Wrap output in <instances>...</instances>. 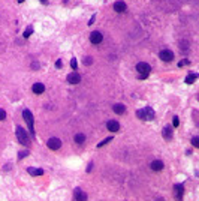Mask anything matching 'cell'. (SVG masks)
<instances>
[{"mask_svg": "<svg viewBox=\"0 0 199 201\" xmlns=\"http://www.w3.org/2000/svg\"><path fill=\"white\" fill-rule=\"evenodd\" d=\"M16 138H18V141H20V144H23V146H29V143H30V140H29V135H27V132L21 128V126H18L16 128Z\"/></svg>", "mask_w": 199, "mask_h": 201, "instance_id": "1", "label": "cell"}, {"mask_svg": "<svg viewBox=\"0 0 199 201\" xmlns=\"http://www.w3.org/2000/svg\"><path fill=\"white\" fill-rule=\"evenodd\" d=\"M23 117H24V120H25V123L29 125V129H30V132H32V135H33V134H34V129H33L34 119H33L32 111H30V110H24V111H23Z\"/></svg>", "mask_w": 199, "mask_h": 201, "instance_id": "2", "label": "cell"}, {"mask_svg": "<svg viewBox=\"0 0 199 201\" xmlns=\"http://www.w3.org/2000/svg\"><path fill=\"white\" fill-rule=\"evenodd\" d=\"M47 146L51 149V150H58V149L62 147V141H60V138H57V137H53V138H49V140H48Z\"/></svg>", "mask_w": 199, "mask_h": 201, "instance_id": "3", "label": "cell"}, {"mask_svg": "<svg viewBox=\"0 0 199 201\" xmlns=\"http://www.w3.org/2000/svg\"><path fill=\"white\" fill-rule=\"evenodd\" d=\"M136 71L139 72V74L148 75L150 71H151V66H150L148 63H145V62H141V63H138V65H136Z\"/></svg>", "mask_w": 199, "mask_h": 201, "instance_id": "4", "label": "cell"}, {"mask_svg": "<svg viewBox=\"0 0 199 201\" xmlns=\"http://www.w3.org/2000/svg\"><path fill=\"white\" fill-rule=\"evenodd\" d=\"M160 59L163 62H171V60L174 59V53H172L171 50H162L160 51Z\"/></svg>", "mask_w": 199, "mask_h": 201, "instance_id": "5", "label": "cell"}, {"mask_svg": "<svg viewBox=\"0 0 199 201\" xmlns=\"http://www.w3.org/2000/svg\"><path fill=\"white\" fill-rule=\"evenodd\" d=\"M90 41H91V44H100L102 41H103V36H102V33L100 32H91V35H90Z\"/></svg>", "mask_w": 199, "mask_h": 201, "instance_id": "6", "label": "cell"}, {"mask_svg": "<svg viewBox=\"0 0 199 201\" xmlns=\"http://www.w3.org/2000/svg\"><path fill=\"white\" fill-rule=\"evenodd\" d=\"M73 197H75V201H87V194L81 189H75Z\"/></svg>", "mask_w": 199, "mask_h": 201, "instance_id": "7", "label": "cell"}, {"mask_svg": "<svg viewBox=\"0 0 199 201\" xmlns=\"http://www.w3.org/2000/svg\"><path fill=\"white\" fill-rule=\"evenodd\" d=\"M80 81H81V75H80V74L72 72V74L67 75V83H71V84H78Z\"/></svg>", "mask_w": 199, "mask_h": 201, "instance_id": "8", "label": "cell"}, {"mask_svg": "<svg viewBox=\"0 0 199 201\" xmlns=\"http://www.w3.org/2000/svg\"><path fill=\"white\" fill-rule=\"evenodd\" d=\"M150 167H151V170H153V171H162V170H163V161H160V159L151 161Z\"/></svg>", "mask_w": 199, "mask_h": 201, "instance_id": "9", "label": "cell"}, {"mask_svg": "<svg viewBox=\"0 0 199 201\" xmlns=\"http://www.w3.org/2000/svg\"><path fill=\"white\" fill-rule=\"evenodd\" d=\"M106 128H108V131H111V132H117L120 129V123L117 120H109L106 123Z\"/></svg>", "mask_w": 199, "mask_h": 201, "instance_id": "10", "label": "cell"}, {"mask_svg": "<svg viewBox=\"0 0 199 201\" xmlns=\"http://www.w3.org/2000/svg\"><path fill=\"white\" fill-rule=\"evenodd\" d=\"M32 90H33V93L40 95V93H44V92H45V86L42 84V83H36V84H33Z\"/></svg>", "mask_w": 199, "mask_h": 201, "instance_id": "11", "label": "cell"}, {"mask_svg": "<svg viewBox=\"0 0 199 201\" xmlns=\"http://www.w3.org/2000/svg\"><path fill=\"white\" fill-rule=\"evenodd\" d=\"M174 191H175V197H177V200L178 201H181V198H183V192H184V188H183V185H175L174 186Z\"/></svg>", "mask_w": 199, "mask_h": 201, "instance_id": "12", "label": "cell"}, {"mask_svg": "<svg viewBox=\"0 0 199 201\" xmlns=\"http://www.w3.org/2000/svg\"><path fill=\"white\" fill-rule=\"evenodd\" d=\"M144 117H145V120H153L154 119V111H153V108H150V107L144 108Z\"/></svg>", "mask_w": 199, "mask_h": 201, "instance_id": "13", "label": "cell"}, {"mask_svg": "<svg viewBox=\"0 0 199 201\" xmlns=\"http://www.w3.org/2000/svg\"><path fill=\"white\" fill-rule=\"evenodd\" d=\"M27 171H29V174H32V176H42V174L45 173L42 168H33V167L27 168Z\"/></svg>", "mask_w": 199, "mask_h": 201, "instance_id": "14", "label": "cell"}, {"mask_svg": "<svg viewBox=\"0 0 199 201\" xmlns=\"http://www.w3.org/2000/svg\"><path fill=\"white\" fill-rule=\"evenodd\" d=\"M112 110H114L117 114H124L126 113V107L123 105V104H115V105L112 107Z\"/></svg>", "mask_w": 199, "mask_h": 201, "instance_id": "15", "label": "cell"}, {"mask_svg": "<svg viewBox=\"0 0 199 201\" xmlns=\"http://www.w3.org/2000/svg\"><path fill=\"white\" fill-rule=\"evenodd\" d=\"M114 9H115V12H124L126 11V3H123V2H115Z\"/></svg>", "mask_w": 199, "mask_h": 201, "instance_id": "16", "label": "cell"}, {"mask_svg": "<svg viewBox=\"0 0 199 201\" xmlns=\"http://www.w3.org/2000/svg\"><path fill=\"white\" fill-rule=\"evenodd\" d=\"M163 137H165L166 140H171L172 138V128L171 126H165V128H163Z\"/></svg>", "mask_w": 199, "mask_h": 201, "instance_id": "17", "label": "cell"}, {"mask_svg": "<svg viewBox=\"0 0 199 201\" xmlns=\"http://www.w3.org/2000/svg\"><path fill=\"white\" fill-rule=\"evenodd\" d=\"M196 78H198V74H190V75H187V78H186V83L187 84H193L195 81H196Z\"/></svg>", "mask_w": 199, "mask_h": 201, "instance_id": "18", "label": "cell"}, {"mask_svg": "<svg viewBox=\"0 0 199 201\" xmlns=\"http://www.w3.org/2000/svg\"><path fill=\"white\" fill-rule=\"evenodd\" d=\"M85 141V135L84 134H76L75 135V143L76 144H82Z\"/></svg>", "mask_w": 199, "mask_h": 201, "instance_id": "19", "label": "cell"}, {"mask_svg": "<svg viewBox=\"0 0 199 201\" xmlns=\"http://www.w3.org/2000/svg\"><path fill=\"white\" fill-rule=\"evenodd\" d=\"M32 33H33V27H32V26H29V27H27V29H25V32L23 33V36H24L25 39H27V38L30 36V35H32Z\"/></svg>", "mask_w": 199, "mask_h": 201, "instance_id": "20", "label": "cell"}, {"mask_svg": "<svg viewBox=\"0 0 199 201\" xmlns=\"http://www.w3.org/2000/svg\"><path fill=\"white\" fill-rule=\"evenodd\" d=\"M111 140H112V137H108V138H105V140H103V141H100V143L97 144V147H102V146H105V144H108V143L111 141Z\"/></svg>", "mask_w": 199, "mask_h": 201, "instance_id": "21", "label": "cell"}, {"mask_svg": "<svg viewBox=\"0 0 199 201\" xmlns=\"http://www.w3.org/2000/svg\"><path fill=\"white\" fill-rule=\"evenodd\" d=\"M136 116H138V119L145 120V117H144V108H142V110H138V111H136Z\"/></svg>", "mask_w": 199, "mask_h": 201, "instance_id": "22", "label": "cell"}, {"mask_svg": "<svg viewBox=\"0 0 199 201\" xmlns=\"http://www.w3.org/2000/svg\"><path fill=\"white\" fill-rule=\"evenodd\" d=\"M91 63H93V59H91V57H84V65L90 66Z\"/></svg>", "mask_w": 199, "mask_h": 201, "instance_id": "23", "label": "cell"}, {"mask_svg": "<svg viewBox=\"0 0 199 201\" xmlns=\"http://www.w3.org/2000/svg\"><path fill=\"white\" fill-rule=\"evenodd\" d=\"M27 155H29V150H23V152H20V153H18V158H20V159H23V158H25Z\"/></svg>", "mask_w": 199, "mask_h": 201, "instance_id": "24", "label": "cell"}, {"mask_svg": "<svg viewBox=\"0 0 199 201\" xmlns=\"http://www.w3.org/2000/svg\"><path fill=\"white\" fill-rule=\"evenodd\" d=\"M180 47L183 48V50L189 48V42H187V41H181V42H180Z\"/></svg>", "mask_w": 199, "mask_h": 201, "instance_id": "25", "label": "cell"}, {"mask_svg": "<svg viewBox=\"0 0 199 201\" xmlns=\"http://www.w3.org/2000/svg\"><path fill=\"white\" fill-rule=\"evenodd\" d=\"M192 144H193L195 147H199V138H198V137H193V138H192Z\"/></svg>", "mask_w": 199, "mask_h": 201, "instance_id": "26", "label": "cell"}, {"mask_svg": "<svg viewBox=\"0 0 199 201\" xmlns=\"http://www.w3.org/2000/svg\"><path fill=\"white\" fill-rule=\"evenodd\" d=\"M172 125H174V126H175V128H177V126H178V125H180V119H178V117H177V116H175V117H174V119H172Z\"/></svg>", "mask_w": 199, "mask_h": 201, "instance_id": "27", "label": "cell"}, {"mask_svg": "<svg viewBox=\"0 0 199 201\" xmlns=\"http://www.w3.org/2000/svg\"><path fill=\"white\" fill-rule=\"evenodd\" d=\"M71 66H72L73 69H76V68H78V62H76V59H75V57L71 60Z\"/></svg>", "mask_w": 199, "mask_h": 201, "instance_id": "28", "label": "cell"}, {"mask_svg": "<svg viewBox=\"0 0 199 201\" xmlns=\"http://www.w3.org/2000/svg\"><path fill=\"white\" fill-rule=\"evenodd\" d=\"M6 119V111L0 108V120H5Z\"/></svg>", "mask_w": 199, "mask_h": 201, "instance_id": "29", "label": "cell"}, {"mask_svg": "<svg viewBox=\"0 0 199 201\" xmlns=\"http://www.w3.org/2000/svg\"><path fill=\"white\" fill-rule=\"evenodd\" d=\"M186 65H189V60H187V59H184V60H181V62L178 63V66H180V68H183V66H186Z\"/></svg>", "mask_w": 199, "mask_h": 201, "instance_id": "30", "label": "cell"}, {"mask_svg": "<svg viewBox=\"0 0 199 201\" xmlns=\"http://www.w3.org/2000/svg\"><path fill=\"white\" fill-rule=\"evenodd\" d=\"M63 66V63H62V60H57V62H56V68L57 69H60V68H62Z\"/></svg>", "mask_w": 199, "mask_h": 201, "instance_id": "31", "label": "cell"}, {"mask_svg": "<svg viewBox=\"0 0 199 201\" xmlns=\"http://www.w3.org/2000/svg\"><path fill=\"white\" fill-rule=\"evenodd\" d=\"M94 17H96V15H93V17H91V18L89 20V26H91V24L94 23V20H96V18H94Z\"/></svg>", "mask_w": 199, "mask_h": 201, "instance_id": "32", "label": "cell"}, {"mask_svg": "<svg viewBox=\"0 0 199 201\" xmlns=\"http://www.w3.org/2000/svg\"><path fill=\"white\" fill-rule=\"evenodd\" d=\"M32 68H33V69H38V68H39V63H36V62H34V63L32 65Z\"/></svg>", "mask_w": 199, "mask_h": 201, "instance_id": "33", "label": "cell"}, {"mask_svg": "<svg viewBox=\"0 0 199 201\" xmlns=\"http://www.w3.org/2000/svg\"><path fill=\"white\" fill-rule=\"evenodd\" d=\"M147 77H148V75H145V74H139V78H141V80H145Z\"/></svg>", "mask_w": 199, "mask_h": 201, "instance_id": "34", "label": "cell"}, {"mask_svg": "<svg viewBox=\"0 0 199 201\" xmlns=\"http://www.w3.org/2000/svg\"><path fill=\"white\" fill-rule=\"evenodd\" d=\"M91 168H93V164H89V167H87V173H90V171H91Z\"/></svg>", "mask_w": 199, "mask_h": 201, "instance_id": "35", "label": "cell"}, {"mask_svg": "<svg viewBox=\"0 0 199 201\" xmlns=\"http://www.w3.org/2000/svg\"><path fill=\"white\" fill-rule=\"evenodd\" d=\"M40 2H44V3L47 5V3H48V0H40Z\"/></svg>", "mask_w": 199, "mask_h": 201, "instance_id": "36", "label": "cell"}, {"mask_svg": "<svg viewBox=\"0 0 199 201\" xmlns=\"http://www.w3.org/2000/svg\"><path fill=\"white\" fill-rule=\"evenodd\" d=\"M18 2H20V3H23V2H24V0H18Z\"/></svg>", "mask_w": 199, "mask_h": 201, "instance_id": "37", "label": "cell"}]
</instances>
